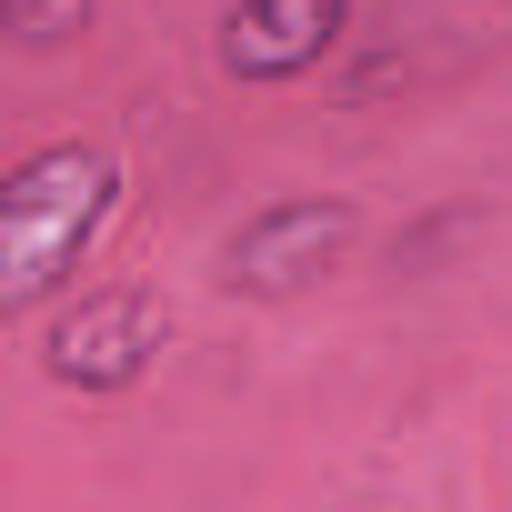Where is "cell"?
I'll use <instances>...</instances> for the list:
<instances>
[{"mask_svg": "<svg viewBox=\"0 0 512 512\" xmlns=\"http://www.w3.org/2000/svg\"><path fill=\"white\" fill-rule=\"evenodd\" d=\"M111 221H121V161L111 151H91V141L31 151L0 181V312H41L51 292H71Z\"/></svg>", "mask_w": 512, "mask_h": 512, "instance_id": "cell-1", "label": "cell"}, {"mask_svg": "<svg viewBox=\"0 0 512 512\" xmlns=\"http://www.w3.org/2000/svg\"><path fill=\"white\" fill-rule=\"evenodd\" d=\"M151 352H161V302H151L141 282L81 292V302H61L51 332H41V372H51L61 392H131V382L151 372Z\"/></svg>", "mask_w": 512, "mask_h": 512, "instance_id": "cell-2", "label": "cell"}, {"mask_svg": "<svg viewBox=\"0 0 512 512\" xmlns=\"http://www.w3.org/2000/svg\"><path fill=\"white\" fill-rule=\"evenodd\" d=\"M352 201H272V211H251L241 231H231V251H221V282L231 292H262V302H282V292H312L342 251H352Z\"/></svg>", "mask_w": 512, "mask_h": 512, "instance_id": "cell-3", "label": "cell"}, {"mask_svg": "<svg viewBox=\"0 0 512 512\" xmlns=\"http://www.w3.org/2000/svg\"><path fill=\"white\" fill-rule=\"evenodd\" d=\"M342 21H352V0H231L221 71L231 81H292L342 41Z\"/></svg>", "mask_w": 512, "mask_h": 512, "instance_id": "cell-4", "label": "cell"}]
</instances>
